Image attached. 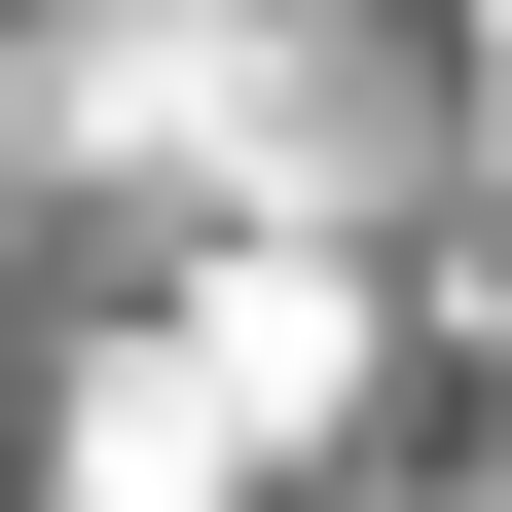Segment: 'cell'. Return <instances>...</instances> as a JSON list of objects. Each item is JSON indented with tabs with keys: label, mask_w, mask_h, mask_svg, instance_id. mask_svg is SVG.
Here are the masks:
<instances>
[{
	"label": "cell",
	"mask_w": 512,
	"mask_h": 512,
	"mask_svg": "<svg viewBox=\"0 0 512 512\" xmlns=\"http://www.w3.org/2000/svg\"><path fill=\"white\" fill-rule=\"evenodd\" d=\"M330 366H366V256H330V220H256V256H183L147 330L74 366V512H256Z\"/></svg>",
	"instance_id": "6da1fadb"
},
{
	"label": "cell",
	"mask_w": 512,
	"mask_h": 512,
	"mask_svg": "<svg viewBox=\"0 0 512 512\" xmlns=\"http://www.w3.org/2000/svg\"><path fill=\"white\" fill-rule=\"evenodd\" d=\"M476 74H512V0H476Z\"/></svg>",
	"instance_id": "7a4b0ae2"
}]
</instances>
